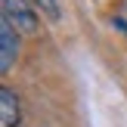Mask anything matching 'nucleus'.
<instances>
[{
    "label": "nucleus",
    "instance_id": "nucleus-1",
    "mask_svg": "<svg viewBox=\"0 0 127 127\" xmlns=\"http://www.w3.org/2000/svg\"><path fill=\"white\" fill-rule=\"evenodd\" d=\"M3 16L16 25L19 34H37V12L31 0H3Z\"/></svg>",
    "mask_w": 127,
    "mask_h": 127
},
{
    "label": "nucleus",
    "instance_id": "nucleus-2",
    "mask_svg": "<svg viewBox=\"0 0 127 127\" xmlns=\"http://www.w3.org/2000/svg\"><path fill=\"white\" fill-rule=\"evenodd\" d=\"M16 59H19V31H16V25L3 16L0 19V71L6 74Z\"/></svg>",
    "mask_w": 127,
    "mask_h": 127
},
{
    "label": "nucleus",
    "instance_id": "nucleus-3",
    "mask_svg": "<svg viewBox=\"0 0 127 127\" xmlns=\"http://www.w3.org/2000/svg\"><path fill=\"white\" fill-rule=\"evenodd\" d=\"M22 121V102L12 87H0V127H19Z\"/></svg>",
    "mask_w": 127,
    "mask_h": 127
},
{
    "label": "nucleus",
    "instance_id": "nucleus-4",
    "mask_svg": "<svg viewBox=\"0 0 127 127\" xmlns=\"http://www.w3.org/2000/svg\"><path fill=\"white\" fill-rule=\"evenodd\" d=\"M31 3H34V9H40L43 16H47V19H53V22L62 16V6H59V0H31Z\"/></svg>",
    "mask_w": 127,
    "mask_h": 127
}]
</instances>
